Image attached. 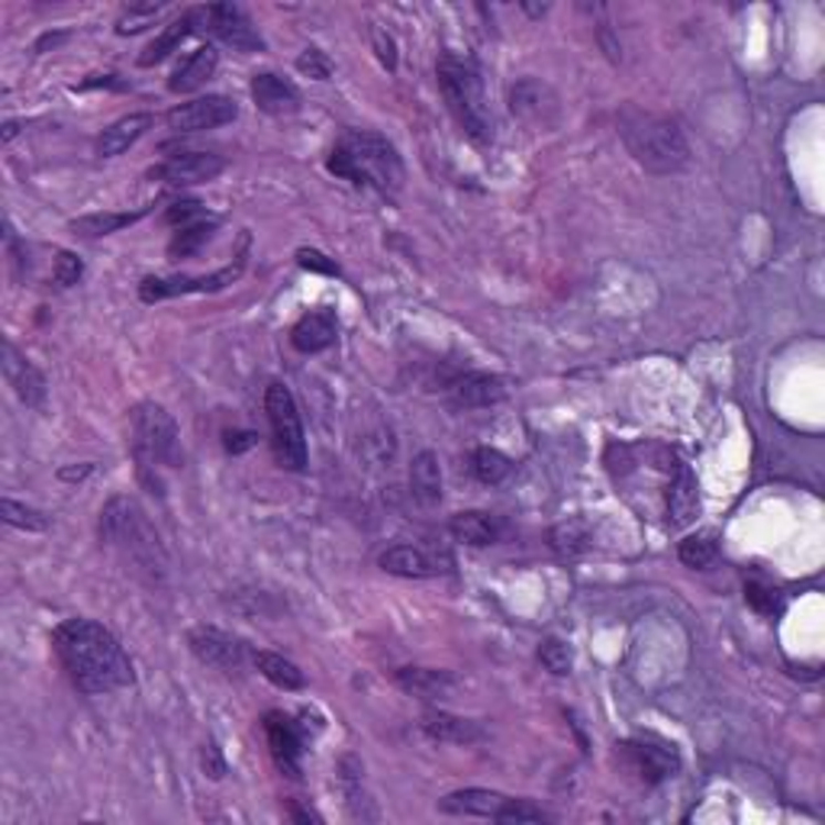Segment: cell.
Segmentation results:
<instances>
[{
    "mask_svg": "<svg viewBox=\"0 0 825 825\" xmlns=\"http://www.w3.org/2000/svg\"><path fill=\"white\" fill-rule=\"evenodd\" d=\"M52 645L81 693H111L136 680L119 638L94 619H65L55 626Z\"/></svg>",
    "mask_w": 825,
    "mask_h": 825,
    "instance_id": "1",
    "label": "cell"
},
{
    "mask_svg": "<svg viewBox=\"0 0 825 825\" xmlns=\"http://www.w3.org/2000/svg\"><path fill=\"white\" fill-rule=\"evenodd\" d=\"M101 539L111 545L113 552L123 555V562L133 564V571L139 577H146L149 584H165L168 577V552L149 523L146 510L126 497L116 493L104 503L101 510Z\"/></svg>",
    "mask_w": 825,
    "mask_h": 825,
    "instance_id": "2",
    "label": "cell"
},
{
    "mask_svg": "<svg viewBox=\"0 0 825 825\" xmlns=\"http://www.w3.org/2000/svg\"><path fill=\"white\" fill-rule=\"evenodd\" d=\"M326 168L342 178L352 181L355 188H368L394 197L404 188V161L394 149V143H387L380 133H368V129H348L336 143V149L330 152Z\"/></svg>",
    "mask_w": 825,
    "mask_h": 825,
    "instance_id": "3",
    "label": "cell"
},
{
    "mask_svg": "<svg viewBox=\"0 0 825 825\" xmlns=\"http://www.w3.org/2000/svg\"><path fill=\"white\" fill-rule=\"evenodd\" d=\"M619 136L629 155L651 175H675L687 168L690 146L675 116L629 107L619 113Z\"/></svg>",
    "mask_w": 825,
    "mask_h": 825,
    "instance_id": "4",
    "label": "cell"
},
{
    "mask_svg": "<svg viewBox=\"0 0 825 825\" xmlns=\"http://www.w3.org/2000/svg\"><path fill=\"white\" fill-rule=\"evenodd\" d=\"M129 449L136 458V474L152 493H165L161 468H178L181 436L175 416L155 400H143L129 410Z\"/></svg>",
    "mask_w": 825,
    "mask_h": 825,
    "instance_id": "5",
    "label": "cell"
},
{
    "mask_svg": "<svg viewBox=\"0 0 825 825\" xmlns=\"http://www.w3.org/2000/svg\"><path fill=\"white\" fill-rule=\"evenodd\" d=\"M436 77H439V91L449 104L451 116L458 119V126L474 139V143H490L493 139V116L488 107V94H484V77L481 69L471 55H458V52H442L436 62Z\"/></svg>",
    "mask_w": 825,
    "mask_h": 825,
    "instance_id": "6",
    "label": "cell"
},
{
    "mask_svg": "<svg viewBox=\"0 0 825 825\" xmlns=\"http://www.w3.org/2000/svg\"><path fill=\"white\" fill-rule=\"evenodd\" d=\"M264 412L271 422V442H274V455L288 471H303L306 468V436H303L301 410L297 400L291 394V387L284 384H268L264 390Z\"/></svg>",
    "mask_w": 825,
    "mask_h": 825,
    "instance_id": "7",
    "label": "cell"
},
{
    "mask_svg": "<svg viewBox=\"0 0 825 825\" xmlns=\"http://www.w3.org/2000/svg\"><path fill=\"white\" fill-rule=\"evenodd\" d=\"M188 13L194 33H210L239 52H262L264 49L262 33L255 30L249 13L236 3H207V7H194Z\"/></svg>",
    "mask_w": 825,
    "mask_h": 825,
    "instance_id": "8",
    "label": "cell"
},
{
    "mask_svg": "<svg viewBox=\"0 0 825 825\" xmlns=\"http://www.w3.org/2000/svg\"><path fill=\"white\" fill-rule=\"evenodd\" d=\"M246 271V255H236V262L226 264L213 274H200V278H190V274H175V278H146L139 284V297L146 303H158L168 301V297H185V294H217L229 284H236Z\"/></svg>",
    "mask_w": 825,
    "mask_h": 825,
    "instance_id": "9",
    "label": "cell"
},
{
    "mask_svg": "<svg viewBox=\"0 0 825 825\" xmlns=\"http://www.w3.org/2000/svg\"><path fill=\"white\" fill-rule=\"evenodd\" d=\"M188 645L197 661H203V665H210V668H217V671H223V675L242 671V665H246V658H249L246 641L229 636V633L217 629V626H197V629H190Z\"/></svg>",
    "mask_w": 825,
    "mask_h": 825,
    "instance_id": "10",
    "label": "cell"
},
{
    "mask_svg": "<svg viewBox=\"0 0 825 825\" xmlns=\"http://www.w3.org/2000/svg\"><path fill=\"white\" fill-rule=\"evenodd\" d=\"M226 171V158L213 155V152H178L171 158H165L161 165H155L149 178L165 181L171 188H188V185H207L213 178H220Z\"/></svg>",
    "mask_w": 825,
    "mask_h": 825,
    "instance_id": "11",
    "label": "cell"
},
{
    "mask_svg": "<svg viewBox=\"0 0 825 825\" xmlns=\"http://www.w3.org/2000/svg\"><path fill=\"white\" fill-rule=\"evenodd\" d=\"M239 116L236 101H229L223 94H210V97H197L188 104H178L175 111H168L165 123L175 133H203V129H217L226 126Z\"/></svg>",
    "mask_w": 825,
    "mask_h": 825,
    "instance_id": "12",
    "label": "cell"
},
{
    "mask_svg": "<svg viewBox=\"0 0 825 825\" xmlns=\"http://www.w3.org/2000/svg\"><path fill=\"white\" fill-rule=\"evenodd\" d=\"M0 365H3V377H7V384L13 387V394H17L27 407L42 410V407H45V397H49L45 377H42V372H39L36 365H33L10 338H7L3 348H0Z\"/></svg>",
    "mask_w": 825,
    "mask_h": 825,
    "instance_id": "13",
    "label": "cell"
},
{
    "mask_svg": "<svg viewBox=\"0 0 825 825\" xmlns=\"http://www.w3.org/2000/svg\"><path fill=\"white\" fill-rule=\"evenodd\" d=\"M264 735L271 745V758L278 764V771L291 781L301 777V758H303V732L301 725L284 713L264 716Z\"/></svg>",
    "mask_w": 825,
    "mask_h": 825,
    "instance_id": "14",
    "label": "cell"
},
{
    "mask_svg": "<svg viewBox=\"0 0 825 825\" xmlns=\"http://www.w3.org/2000/svg\"><path fill=\"white\" fill-rule=\"evenodd\" d=\"M623 754H626V761L636 767V774H641V781H648V784H658V781L671 777L677 767H680V758H677L675 745L655 742V739L626 742V745H623Z\"/></svg>",
    "mask_w": 825,
    "mask_h": 825,
    "instance_id": "15",
    "label": "cell"
},
{
    "mask_svg": "<svg viewBox=\"0 0 825 825\" xmlns=\"http://www.w3.org/2000/svg\"><path fill=\"white\" fill-rule=\"evenodd\" d=\"M252 101L268 116H291L301 111V91L288 77L262 72L252 77Z\"/></svg>",
    "mask_w": 825,
    "mask_h": 825,
    "instance_id": "16",
    "label": "cell"
},
{
    "mask_svg": "<svg viewBox=\"0 0 825 825\" xmlns=\"http://www.w3.org/2000/svg\"><path fill=\"white\" fill-rule=\"evenodd\" d=\"M419 729H422L432 742H442V745H474V742H481V739L488 735V732L481 729V722L464 719V716L442 713V710L422 713Z\"/></svg>",
    "mask_w": 825,
    "mask_h": 825,
    "instance_id": "17",
    "label": "cell"
},
{
    "mask_svg": "<svg viewBox=\"0 0 825 825\" xmlns=\"http://www.w3.org/2000/svg\"><path fill=\"white\" fill-rule=\"evenodd\" d=\"M555 94L549 84L535 81V77H523L510 87V111L525 123H549L555 116Z\"/></svg>",
    "mask_w": 825,
    "mask_h": 825,
    "instance_id": "18",
    "label": "cell"
},
{
    "mask_svg": "<svg viewBox=\"0 0 825 825\" xmlns=\"http://www.w3.org/2000/svg\"><path fill=\"white\" fill-rule=\"evenodd\" d=\"M377 564H380V571H387V574L412 577V581H419V577H436V574L446 571V567L439 564V558H432L429 552H422V549H416V545H390V549L380 552Z\"/></svg>",
    "mask_w": 825,
    "mask_h": 825,
    "instance_id": "19",
    "label": "cell"
},
{
    "mask_svg": "<svg viewBox=\"0 0 825 825\" xmlns=\"http://www.w3.org/2000/svg\"><path fill=\"white\" fill-rule=\"evenodd\" d=\"M507 796L497 793V790H481V787H468V790H455L449 796L439 800V810L449 813V816H481V819H497V813L503 810Z\"/></svg>",
    "mask_w": 825,
    "mask_h": 825,
    "instance_id": "20",
    "label": "cell"
},
{
    "mask_svg": "<svg viewBox=\"0 0 825 825\" xmlns=\"http://www.w3.org/2000/svg\"><path fill=\"white\" fill-rule=\"evenodd\" d=\"M507 397V384L503 377L497 375H464L461 380H455L451 387V400L464 410H478V407H493Z\"/></svg>",
    "mask_w": 825,
    "mask_h": 825,
    "instance_id": "21",
    "label": "cell"
},
{
    "mask_svg": "<svg viewBox=\"0 0 825 825\" xmlns=\"http://www.w3.org/2000/svg\"><path fill=\"white\" fill-rule=\"evenodd\" d=\"M700 516V484L693 478V471L687 464H677L675 481L668 490V520L677 529L690 525Z\"/></svg>",
    "mask_w": 825,
    "mask_h": 825,
    "instance_id": "22",
    "label": "cell"
},
{
    "mask_svg": "<svg viewBox=\"0 0 825 825\" xmlns=\"http://www.w3.org/2000/svg\"><path fill=\"white\" fill-rule=\"evenodd\" d=\"M149 126L152 113H129V116L116 119V123H111V126L101 133V139H97V155H101V158H116V155H123V152L129 149V146H136V143L149 133Z\"/></svg>",
    "mask_w": 825,
    "mask_h": 825,
    "instance_id": "23",
    "label": "cell"
},
{
    "mask_svg": "<svg viewBox=\"0 0 825 825\" xmlns=\"http://www.w3.org/2000/svg\"><path fill=\"white\" fill-rule=\"evenodd\" d=\"M217 65H220L217 49H213V45H200V49H194L188 59L175 69V75H171V81H168V87H171L175 94L197 91V87H203L210 77L217 75Z\"/></svg>",
    "mask_w": 825,
    "mask_h": 825,
    "instance_id": "24",
    "label": "cell"
},
{
    "mask_svg": "<svg viewBox=\"0 0 825 825\" xmlns=\"http://www.w3.org/2000/svg\"><path fill=\"white\" fill-rule=\"evenodd\" d=\"M449 529L451 535H455V542L474 545V549L493 545V542H500V535H503V523H500L493 513H481V510H468V513L451 516Z\"/></svg>",
    "mask_w": 825,
    "mask_h": 825,
    "instance_id": "25",
    "label": "cell"
},
{
    "mask_svg": "<svg viewBox=\"0 0 825 825\" xmlns=\"http://www.w3.org/2000/svg\"><path fill=\"white\" fill-rule=\"evenodd\" d=\"M410 490L412 500L426 510L439 507L442 500V468L432 451H419L410 464Z\"/></svg>",
    "mask_w": 825,
    "mask_h": 825,
    "instance_id": "26",
    "label": "cell"
},
{
    "mask_svg": "<svg viewBox=\"0 0 825 825\" xmlns=\"http://www.w3.org/2000/svg\"><path fill=\"white\" fill-rule=\"evenodd\" d=\"M291 342L303 355L323 352L336 342V316L330 310H313L291 330Z\"/></svg>",
    "mask_w": 825,
    "mask_h": 825,
    "instance_id": "27",
    "label": "cell"
},
{
    "mask_svg": "<svg viewBox=\"0 0 825 825\" xmlns=\"http://www.w3.org/2000/svg\"><path fill=\"white\" fill-rule=\"evenodd\" d=\"M397 683L422 700H442L455 690V677L449 671H436V668H400L397 671Z\"/></svg>",
    "mask_w": 825,
    "mask_h": 825,
    "instance_id": "28",
    "label": "cell"
},
{
    "mask_svg": "<svg viewBox=\"0 0 825 825\" xmlns=\"http://www.w3.org/2000/svg\"><path fill=\"white\" fill-rule=\"evenodd\" d=\"M194 33V23H190V13H181L178 20H171L158 36L152 39L149 45H146V52L139 55V65L143 69H152V65H158V62H165L171 52H178V45L185 42V39Z\"/></svg>",
    "mask_w": 825,
    "mask_h": 825,
    "instance_id": "29",
    "label": "cell"
},
{
    "mask_svg": "<svg viewBox=\"0 0 825 825\" xmlns=\"http://www.w3.org/2000/svg\"><path fill=\"white\" fill-rule=\"evenodd\" d=\"M146 213H149V207L126 210V213H87V217L72 220V232H75V236H84V239H101V236H111V232H119V229H126V226L139 223Z\"/></svg>",
    "mask_w": 825,
    "mask_h": 825,
    "instance_id": "30",
    "label": "cell"
},
{
    "mask_svg": "<svg viewBox=\"0 0 825 825\" xmlns=\"http://www.w3.org/2000/svg\"><path fill=\"white\" fill-rule=\"evenodd\" d=\"M252 665L259 668V675L268 677L274 687H281V690H303L306 687V677L303 671L294 665V661H288L284 655H274V651H252Z\"/></svg>",
    "mask_w": 825,
    "mask_h": 825,
    "instance_id": "31",
    "label": "cell"
},
{
    "mask_svg": "<svg viewBox=\"0 0 825 825\" xmlns=\"http://www.w3.org/2000/svg\"><path fill=\"white\" fill-rule=\"evenodd\" d=\"M362 761L358 758H342L338 761V781H342V787H345V800H348V810H352V816L355 819H377L372 810H365L372 800H365V790H362Z\"/></svg>",
    "mask_w": 825,
    "mask_h": 825,
    "instance_id": "32",
    "label": "cell"
},
{
    "mask_svg": "<svg viewBox=\"0 0 825 825\" xmlns=\"http://www.w3.org/2000/svg\"><path fill=\"white\" fill-rule=\"evenodd\" d=\"M213 229H217V220L210 217V220H200V223H190L185 229H178L175 232V239L168 242V255L178 262V259H190V255H197L210 239H213Z\"/></svg>",
    "mask_w": 825,
    "mask_h": 825,
    "instance_id": "33",
    "label": "cell"
},
{
    "mask_svg": "<svg viewBox=\"0 0 825 825\" xmlns=\"http://www.w3.org/2000/svg\"><path fill=\"white\" fill-rule=\"evenodd\" d=\"M552 549L562 555V558H577L591 549V532L581 520H567V523H558L552 529Z\"/></svg>",
    "mask_w": 825,
    "mask_h": 825,
    "instance_id": "34",
    "label": "cell"
},
{
    "mask_svg": "<svg viewBox=\"0 0 825 825\" xmlns=\"http://www.w3.org/2000/svg\"><path fill=\"white\" fill-rule=\"evenodd\" d=\"M471 464H474V474L481 484H503L513 471V461L497 449H478Z\"/></svg>",
    "mask_w": 825,
    "mask_h": 825,
    "instance_id": "35",
    "label": "cell"
},
{
    "mask_svg": "<svg viewBox=\"0 0 825 825\" xmlns=\"http://www.w3.org/2000/svg\"><path fill=\"white\" fill-rule=\"evenodd\" d=\"M719 555V542H716L713 532H697V535H687L677 549V558L687 564V567H707Z\"/></svg>",
    "mask_w": 825,
    "mask_h": 825,
    "instance_id": "36",
    "label": "cell"
},
{
    "mask_svg": "<svg viewBox=\"0 0 825 825\" xmlns=\"http://www.w3.org/2000/svg\"><path fill=\"white\" fill-rule=\"evenodd\" d=\"M0 513H3V523L13 525V529H27V532H42V529H49V520H45L39 510L27 507V503H17V500H10V497L0 500Z\"/></svg>",
    "mask_w": 825,
    "mask_h": 825,
    "instance_id": "37",
    "label": "cell"
},
{
    "mask_svg": "<svg viewBox=\"0 0 825 825\" xmlns=\"http://www.w3.org/2000/svg\"><path fill=\"white\" fill-rule=\"evenodd\" d=\"M539 661H542L545 671H552L555 677L571 675V668H574V655H571L567 641H562V638H545L539 645Z\"/></svg>",
    "mask_w": 825,
    "mask_h": 825,
    "instance_id": "38",
    "label": "cell"
},
{
    "mask_svg": "<svg viewBox=\"0 0 825 825\" xmlns=\"http://www.w3.org/2000/svg\"><path fill=\"white\" fill-rule=\"evenodd\" d=\"M745 601H749L751 609H758L761 616H777V613L784 609L781 594H777L771 584H761V581H745Z\"/></svg>",
    "mask_w": 825,
    "mask_h": 825,
    "instance_id": "39",
    "label": "cell"
},
{
    "mask_svg": "<svg viewBox=\"0 0 825 825\" xmlns=\"http://www.w3.org/2000/svg\"><path fill=\"white\" fill-rule=\"evenodd\" d=\"M552 816L545 813V810H539L535 803H529V800H513V796H507V803H503V810L497 813V823H549Z\"/></svg>",
    "mask_w": 825,
    "mask_h": 825,
    "instance_id": "40",
    "label": "cell"
},
{
    "mask_svg": "<svg viewBox=\"0 0 825 825\" xmlns=\"http://www.w3.org/2000/svg\"><path fill=\"white\" fill-rule=\"evenodd\" d=\"M158 10H161V3H136V7H129V13H126V17H119L116 33H119V36H129V33L146 30L152 20L158 17Z\"/></svg>",
    "mask_w": 825,
    "mask_h": 825,
    "instance_id": "41",
    "label": "cell"
},
{
    "mask_svg": "<svg viewBox=\"0 0 825 825\" xmlns=\"http://www.w3.org/2000/svg\"><path fill=\"white\" fill-rule=\"evenodd\" d=\"M200 220H210L200 200H178V203H171V207L165 210V223L178 226V229H185V226L190 223H200Z\"/></svg>",
    "mask_w": 825,
    "mask_h": 825,
    "instance_id": "42",
    "label": "cell"
},
{
    "mask_svg": "<svg viewBox=\"0 0 825 825\" xmlns=\"http://www.w3.org/2000/svg\"><path fill=\"white\" fill-rule=\"evenodd\" d=\"M81 274H84V262L77 259L75 252L62 249V252L55 255V268H52L55 284H59V288H72V284L81 281Z\"/></svg>",
    "mask_w": 825,
    "mask_h": 825,
    "instance_id": "43",
    "label": "cell"
},
{
    "mask_svg": "<svg viewBox=\"0 0 825 825\" xmlns=\"http://www.w3.org/2000/svg\"><path fill=\"white\" fill-rule=\"evenodd\" d=\"M297 72L316 77V81H326V77L333 75V62L320 49H303L301 59H297Z\"/></svg>",
    "mask_w": 825,
    "mask_h": 825,
    "instance_id": "44",
    "label": "cell"
},
{
    "mask_svg": "<svg viewBox=\"0 0 825 825\" xmlns=\"http://www.w3.org/2000/svg\"><path fill=\"white\" fill-rule=\"evenodd\" d=\"M372 39H375L377 62H380L387 72H394V69H397V42L387 36L384 30H372Z\"/></svg>",
    "mask_w": 825,
    "mask_h": 825,
    "instance_id": "45",
    "label": "cell"
},
{
    "mask_svg": "<svg viewBox=\"0 0 825 825\" xmlns=\"http://www.w3.org/2000/svg\"><path fill=\"white\" fill-rule=\"evenodd\" d=\"M297 262H301V268H306V271L338 274V264L330 262V259H326L323 252H316V249H301V252H297Z\"/></svg>",
    "mask_w": 825,
    "mask_h": 825,
    "instance_id": "46",
    "label": "cell"
},
{
    "mask_svg": "<svg viewBox=\"0 0 825 825\" xmlns=\"http://www.w3.org/2000/svg\"><path fill=\"white\" fill-rule=\"evenodd\" d=\"M200 764H203V771L213 777V781H220L226 774V761H223V754H220V749L210 742V745H203V754H200Z\"/></svg>",
    "mask_w": 825,
    "mask_h": 825,
    "instance_id": "47",
    "label": "cell"
},
{
    "mask_svg": "<svg viewBox=\"0 0 825 825\" xmlns=\"http://www.w3.org/2000/svg\"><path fill=\"white\" fill-rule=\"evenodd\" d=\"M255 432H226V449L232 451V455H239V451L252 449L255 446Z\"/></svg>",
    "mask_w": 825,
    "mask_h": 825,
    "instance_id": "48",
    "label": "cell"
},
{
    "mask_svg": "<svg viewBox=\"0 0 825 825\" xmlns=\"http://www.w3.org/2000/svg\"><path fill=\"white\" fill-rule=\"evenodd\" d=\"M291 816L297 819V823H323V816L316 813V810H306V806H291Z\"/></svg>",
    "mask_w": 825,
    "mask_h": 825,
    "instance_id": "49",
    "label": "cell"
},
{
    "mask_svg": "<svg viewBox=\"0 0 825 825\" xmlns=\"http://www.w3.org/2000/svg\"><path fill=\"white\" fill-rule=\"evenodd\" d=\"M84 474H91V464H84V468H62V471H59L62 481H81Z\"/></svg>",
    "mask_w": 825,
    "mask_h": 825,
    "instance_id": "50",
    "label": "cell"
},
{
    "mask_svg": "<svg viewBox=\"0 0 825 825\" xmlns=\"http://www.w3.org/2000/svg\"><path fill=\"white\" fill-rule=\"evenodd\" d=\"M62 39H65V33H59V36H52V33H49V36H42V39H39V42H36V52H45V49H49V45H52V49H55V45H59V42H62Z\"/></svg>",
    "mask_w": 825,
    "mask_h": 825,
    "instance_id": "51",
    "label": "cell"
},
{
    "mask_svg": "<svg viewBox=\"0 0 825 825\" xmlns=\"http://www.w3.org/2000/svg\"><path fill=\"white\" fill-rule=\"evenodd\" d=\"M17 136V123H3V143H10Z\"/></svg>",
    "mask_w": 825,
    "mask_h": 825,
    "instance_id": "52",
    "label": "cell"
}]
</instances>
